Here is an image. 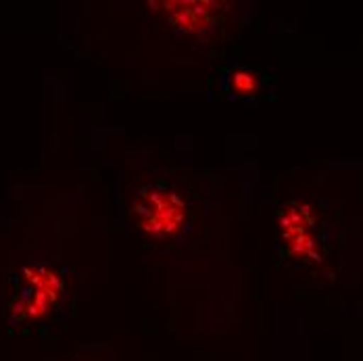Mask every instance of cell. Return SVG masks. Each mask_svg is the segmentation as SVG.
<instances>
[{
    "label": "cell",
    "mask_w": 363,
    "mask_h": 361,
    "mask_svg": "<svg viewBox=\"0 0 363 361\" xmlns=\"http://www.w3.org/2000/svg\"><path fill=\"white\" fill-rule=\"evenodd\" d=\"M136 226L152 243H174L190 230V207L178 190L148 184L134 199Z\"/></svg>",
    "instance_id": "cell-1"
},
{
    "label": "cell",
    "mask_w": 363,
    "mask_h": 361,
    "mask_svg": "<svg viewBox=\"0 0 363 361\" xmlns=\"http://www.w3.org/2000/svg\"><path fill=\"white\" fill-rule=\"evenodd\" d=\"M161 6L169 28L180 36H194L207 40L221 23V13L225 11V2L211 0H172V2H155Z\"/></svg>",
    "instance_id": "cell-2"
},
{
    "label": "cell",
    "mask_w": 363,
    "mask_h": 361,
    "mask_svg": "<svg viewBox=\"0 0 363 361\" xmlns=\"http://www.w3.org/2000/svg\"><path fill=\"white\" fill-rule=\"evenodd\" d=\"M63 282L46 267H30L21 272L17 296L13 301V313L19 318L44 316L61 296Z\"/></svg>",
    "instance_id": "cell-3"
},
{
    "label": "cell",
    "mask_w": 363,
    "mask_h": 361,
    "mask_svg": "<svg viewBox=\"0 0 363 361\" xmlns=\"http://www.w3.org/2000/svg\"><path fill=\"white\" fill-rule=\"evenodd\" d=\"M280 230H282V240L291 247L292 253H313L315 236H313V217L309 213V207H303V205L291 207L282 216Z\"/></svg>",
    "instance_id": "cell-4"
},
{
    "label": "cell",
    "mask_w": 363,
    "mask_h": 361,
    "mask_svg": "<svg viewBox=\"0 0 363 361\" xmlns=\"http://www.w3.org/2000/svg\"><path fill=\"white\" fill-rule=\"evenodd\" d=\"M261 75L249 67H234L223 75V90L232 99H251L261 92Z\"/></svg>",
    "instance_id": "cell-5"
}]
</instances>
